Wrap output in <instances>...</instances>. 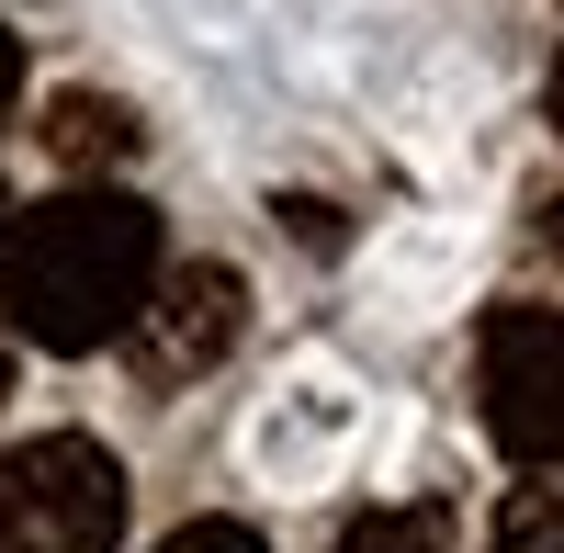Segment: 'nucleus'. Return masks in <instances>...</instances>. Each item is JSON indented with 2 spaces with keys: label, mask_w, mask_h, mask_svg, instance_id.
<instances>
[{
  "label": "nucleus",
  "mask_w": 564,
  "mask_h": 553,
  "mask_svg": "<svg viewBox=\"0 0 564 553\" xmlns=\"http://www.w3.org/2000/svg\"><path fill=\"white\" fill-rule=\"evenodd\" d=\"M12 102H23V34L0 23V124H12Z\"/></svg>",
  "instance_id": "nucleus-9"
},
{
  "label": "nucleus",
  "mask_w": 564,
  "mask_h": 553,
  "mask_svg": "<svg viewBox=\"0 0 564 553\" xmlns=\"http://www.w3.org/2000/svg\"><path fill=\"white\" fill-rule=\"evenodd\" d=\"M542 238H553V249H564V204H553V215H542Z\"/></svg>",
  "instance_id": "nucleus-12"
},
{
  "label": "nucleus",
  "mask_w": 564,
  "mask_h": 553,
  "mask_svg": "<svg viewBox=\"0 0 564 553\" xmlns=\"http://www.w3.org/2000/svg\"><path fill=\"white\" fill-rule=\"evenodd\" d=\"M339 553H452V509L441 497H417V509H361L339 531Z\"/></svg>",
  "instance_id": "nucleus-6"
},
{
  "label": "nucleus",
  "mask_w": 564,
  "mask_h": 553,
  "mask_svg": "<svg viewBox=\"0 0 564 553\" xmlns=\"http://www.w3.org/2000/svg\"><path fill=\"white\" fill-rule=\"evenodd\" d=\"M238 328H249V283H238L226 260H181V271L148 283L124 350H135V373H148V384H181V373H215V361L238 350Z\"/></svg>",
  "instance_id": "nucleus-4"
},
{
  "label": "nucleus",
  "mask_w": 564,
  "mask_h": 553,
  "mask_svg": "<svg viewBox=\"0 0 564 553\" xmlns=\"http://www.w3.org/2000/svg\"><path fill=\"white\" fill-rule=\"evenodd\" d=\"M542 102H553V135H564V57H553V90H542Z\"/></svg>",
  "instance_id": "nucleus-10"
},
{
  "label": "nucleus",
  "mask_w": 564,
  "mask_h": 553,
  "mask_svg": "<svg viewBox=\"0 0 564 553\" xmlns=\"http://www.w3.org/2000/svg\"><path fill=\"white\" fill-rule=\"evenodd\" d=\"M159 283V215L113 193V181H68L45 204H12L0 226V328L34 350H102L135 328V305Z\"/></svg>",
  "instance_id": "nucleus-1"
},
{
  "label": "nucleus",
  "mask_w": 564,
  "mask_h": 553,
  "mask_svg": "<svg viewBox=\"0 0 564 553\" xmlns=\"http://www.w3.org/2000/svg\"><path fill=\"white\" fill-rule=\"evenodd\" d=\"M486 430L508 464H564V316L553 305L486 316Z\"/></svg>",
  "instance_id": "nucleus-3"
},
{
  "label": "nucleus",
  "mask_w": 564,
  "mask_h": 553,
  "mask_svg": "<svg viewBox=\"0 0 564 553\" xmlns=\"http://www.w3.org/2000/svg\"><path fill=\"white\" fill-rule=\"evenodd\" d=\"M0 395H12V328H0Z\"/></svg>",
  "instance_id": "nucleus-11"
},
{
  "label": "nucleus",
  "mask_w": 564,
  "mask_h": 553,
  "mask_svg": "<svg viewBox=\"0 0 564 553\" xmlns=\"http://www.w3.org/2000/svg\"><path fill=\"white\" fill-rule=\"evenodd\" d=\"M159 553H260V531H249V520H181Z\"/></svg>",
  "instance_id": "nucleus-8"
},
{
  "label": "nucleus",
  "mask_w": 564,
  "mask_h": 553,
  "mask_svg": "<svg viewBox=\"0 0 564 553\" xmlns=\"http://www.w3.org/2000/svg\"><path fill=\"white\" fill-rule=\"evenodd\" d=\"M497 553H564V497L553 486H520L497 509Z\"/></svg>",
  "instance_id": "nucleus-7"
},
{
  "label": "nucleus",
  "mask_w": 564,
  "mask_h": 553,
  "mask_svg": "<svg viewBox=\"0 0 564 553\" xmlns=\"http://www.w3.org/2000/svg\"><path fill=\"white\" fill-rule=\"evenodd\" d=\"M124 542V464L79 430L0 452V553H113Z\"/></svg>",
  "instance_id": "nucleus-2"
},
{
  "label": "nucleus",
  "mask_w": 564,
  "mask_h": 553,
  "mask_svg": "<svg viewBox=\"0 0 564 553\" xmlns=\"http://www.w3.org/2000/svg\"><path fill=\"white\" fill-rule=\"evenodd\" d=\"M45 159L57 170H124L135 159V113L113 90H57L45 102Z\"/></svg>",
  "instance_id": "nucleus-5"
},
{
  "label": "nucleus",
  "mask_w": 564,
  "mask_h": 553,
  "mask_svg": "<svg viewBox=\"0 0 564 553\" xmlns=\"http://www.w3.org/2000/svg\"><path fill=\"white\" fill-rule=\"evenodd\" d=\"M0 226H12V204H0Z\"/></svg>",
  "instance_id": "nucleus-13"
}]
</instances>
